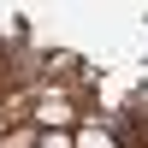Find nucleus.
I'll return each mask as SVG.
<instances>
[{
	"label": "nucleus",
	"mask_w": 148,
	"mask_h": 148,
	"mask_svg": "<svg viewBox=\"0 0 148 148\" xmlns=\"http://www.w3.org/2000/svg\"><path fill=\"white\" fill-rule=\"evenodd\" d=\"M77 148H113V136H107L101 125H83L77 130Z\"/></svg>",
	"instance_id": "obj_1"
}]
</instances>
